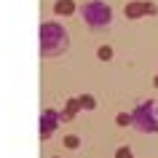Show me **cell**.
Here are the masks:
<instances>
[{
  "label": "cell",
  "instance_id": "cell-13",
  "mask_svg": "<svg viewBox=\"0 0 158 158\" xmlns=\"http://www.w3.org/2000/svg\"><path fill=\"white\" fill-rule=\"evenodd\" d=\"M153 83H156V86H158V75H156V81H153Z\"/></svg>",
  "mask_w": 158,
  "mask_h": 158
},
{
  "label": "cell",
  "instance_id": "cell-4",
  "mask_svg": "<svg viewBox=\"0 0 158 158\" xmlns=\"http://www.w3.org/2000/svg\"><path fill=\"white\" fill-rule=\"evenodd\" d=\"M126 19H142V16H153V14H158V6L153 3V0H129L123 8Z\"/></svg>",
  "mask_w": 158,
  "mask_h": 158
},
{
  "label": "cell",
  "instance_id": "cell-11",
  "mask_svg": "<svg viewBox=\"0 0 158 158\" xmlns=\"http://www.w3.org/2000/svg\"><path fill=\"white\" fill-rule=\"evenodd\" d=\"M115 158H134V153H131L129 145H121V148L115 150Z\"/></svg>",
  "mask_w": 158,
  "mask_h": 158
},
{
  "label": "cell",
  "instance_id": "cell-1",
  "mask_svg": "<svg viewBox=\"0 0 158 158\" xmlns=\"http://www.w3.org/2000/svg\"><path fill=\"white\" fill-rule=\"evenodd\" d=\"M38 38H40V56H62L67 54L70 48V32H67V27L56 19H48V22H40L38 27Z\"/></svg>",
  "mask_w": 158,
  "mask_h": 158
},
{
  "label": "cell",
  "instance_id": "cell-9",
  "mask_svg": "<svg viewBox=\"0 0 158 158\" xmlns=\"http://www.w3.org/2000/svg\"><path fill=\"white\" fill-rule=\"evenodd\" d=\"M64 148H67V150L81 148V137H78V134H64Z\"/></svg>",
  "mask_w": 158,
  "mask_h": 158
},
{
  "label": "cell",
  "instance_id": "cell-3",
  "mask_svg": "<svg viewBox=\"0 0 158 158\" xmlns=\"http://www.w3.org/2000/svg\"><path fill=\"white\" fill-rule=\"evenodd\" d=\"M78 14L91 30H105V27L113 24V8L105 0H83L78 6Z\"/></svg>",
  "mask_w": 158,
  "mask_h": 158
},
{
  "label": "cell",
  "instance_id": "cell-12",
  "mask_svg": "<svg viewBox=\"0 0 158 158\" xmlns=\"http://www.w3.org/2000/svg\"><path fill=\"white\" fill-rule=\"evenodd\" d=\"M115 123L118 126H129V123H131V115H129V113H118V115H115Z\"/></svg>",
  "mask_w": 158,
  "mask_h": 158
},
{
  "label": "cell",
  "instance_id": "cell-8",
  "mask_svg": "<svg viewBox=\"0 0 158 158\" xmlns=\"http://www.w3.org/2000/svg\"><path fill=\"white\" fill-rule=\"evenodd\" d=\"M78 105H81V110H94L97 107V99H94V94H81Z\"/></svg>",
  "mask_w": 158,
  "mask_h": 158
},
{
  "label": "cell",
  "instance_id": "cell-6",
  "mask_svg": "<svg viewBox=\"0 0 158 158\" xmlns=\"http://www.w3.org/2000/svg\"><path fill=\"white\" fill-rule=\"evenodd\" d=\"M78 113H81V105H78V97H70V99L64 102V110L59 113V118H62V121H73V118L78 115Z\"/></svg>",
  "mask_w": 158,
  "mask_h": 158
},
{
  "label": "cell",
  "instance_id": "cell-10",
  "mask_svg": "<svg viewBox=\"0 0 158 158\" xmlns=\"http://www.w3.org/2000/svg\"><path fill=\"white\" fill-rule=\"evenodd\" d=\"M97 56H99L102 62H110V59H113V48H110V46H99V48H97Z\"/></svg>",
  "mask_w": 158,
  "mask_h": 158
},
{
  "label": "cell",
  "instance_id": "cell-2",
  "mask_svg": "<svg viewBox=\"0 0 158 158\" xmlns=\"http://www.w3.org/2000/svg\"><path fill=\"white\" fill-rule=\"evenodd\" d=\"M131 115V129L139 134H158V102L156 99H142L137 107L129 113Z\"/></svg>",
  "mask_w": 158,
  "mask_h": 158
},
{
  "label": "cell",
  "instance_id": "cell-5",
  "mask_svg": "<svg viewBox=\"0 0 158 158\" xmlns=\"http://www.w3.org/2000/svg\"><path fill=\"white\" fill-rule=\"evenodd\" d=\"M59 123H62V118H59V110H43L40 113V139H48L51 134L59 129Z\"/></svg>",
  "mask_w": 158,
  "mask_h": 158
},
{
  "label": "cell",
  "instance_id": "cell-7",
  "mask_svg": "<svg viewBox=\"0 0 158 158\" xmlns=\"http://www.w3.org/2000/svg\"><path fill=\"white\" fill-rule=\"evenodd\" d=\"M75 11H78L75 0H56V3H54V14H56V16H70Z\"/></svg>",
  "mask_w": 158,
  "mask_h": 158
}]
</instances>
